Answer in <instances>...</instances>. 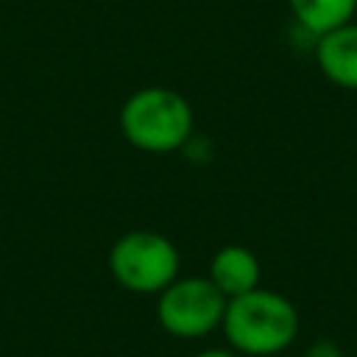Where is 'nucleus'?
<instances>
[{
    "instance_id": "obj_6",
    "label": "nucleus",
    "mask_w": 357,
    "mask_h": 357,
    "mask_svg": "<svg viewBox=\"0 0 357 357\" xmlns=\"http://www.w3.org/2000/svg\"><path fill=\"white\" fill-rule=\"evenodd\" d=\"M206 276L212 279V284L226 298H234V296H243V293L259 287L262 265H259V259H257V254L251 248L229 243V245H220L212 254Z\"/></svg>"
},
{
    "instance_id": "obj_5",
    "label": "nucleus",
    "mask_w": 357,
    "mask_h": 357,
    "mask_svg": "<svg viewBox=\"0 0 357 357\" xmlns=\"http://www.w3.org/2000/svg\"><path fill=\"white\" fill-rule=\"evenodd\" d=\"M315 64L340 89H357V22L315 36Z\"/></svg>"
},
{
    "instance_id": "obj_3",
    "label": "nucleus",
    "mask_w": 357,
    "mask_h": 357,
    "mask_svg": "<svg viewBox=\"0 0 357 357\" xmlns=\"http://www.w3.org/2000/svg\"><path fill=\"white\" fill-rule=\"evenodd\" d=\"M112 279L137 296H159L181 276L178 245L153 229H131L120 234L106 257Z\"/></svg>"
},
{
    "instance_id": "obj_7",
    "label": "nucleus",
    "mask_w": 357,
    "mask_h": 357,
    "mask_svg": "<svg viewBox=\"0 0 357 357\" xmlns=\"http://www.w3.org/2000/svg\"><path fill=\"white\" fill-rule=\"evenodd\" d=\"M296 22L312 33L324 36L346 22H354L357 0H287Z\"/></svg>"
},
{
    "instance_id": "obj_8",
    "label": "nucleus",
    "mask_w": 357,
    "mask_h": 357,
    "mask_svg": "<svg viewBox=\"0 0 357 357\" xmlns=\"http://www.w3.org/2000/svg\"><path fill=\"white\" fill-rule=\"evenodd\" d=\"M304 357H343V351H340L335 343H329V340H318V343H312V346L307 349Z\"/></svg>"
},
{
    "instance_id": "obj_9",
    "label": "nucleus",
    "mask_w": 357,
    "mask_h": 357,
    "mask_svg": "<svg viewBox=\"0 0 357 357\" xmlns=\"http://www.w3.org/2000/svg\"><path fill=\"white\" fill-rule=\"evenodd\" d=\"M192 357H240L234 349H223V346H212V349H201V351H195Z\"/></svg>"
},
{
    "instance_id": "obj_2",
    "label": "nucleus",
    "mask_w": 357,
    "mask_h": 357,
    "mask_svg": "<svg viewBox=\"0 0 357 357\" xmlns=\"http://www.w3.org/2000/svg\"><path fill=\"white\" fill-rule=\"evenodd\" d=\"M195 114L190 100L170 86L134 89L120 106V131L145 153H173L192 139Z\"/></svg>"
},
{
    "instance_id": "obj_4",
    "label": "nucleus",
    "mask_w": 357,
    "mask_h": 357,
    "mask_svg": "<svg viewBox=\"0 0 357 357\" xmlns=\"http://www.w3.org/2000/svg\"><path fill=\"white\" fill-rule=\"evenodd\" d=\"M226 301L209 276H178L156 296V321L170 337L201 340L220 329Z\"/></svg>"
},
{
    "instance_id": "obj_1",
    "label": "nucleus",
    "mask_w": 357,
    "mask_h": 357,
    "mask_svg": "<svg viewBox=\"0 0 357 357\" xmlns=\"http://www.w3.org/2000/svg\"><path fill=\"white\" fill-rule=\"evenodd\" d=\"M220 332L240 357H273L293 346L298 335V310L287 296L254 287L226 301Z\"/></svg>"
}]
</instances>
